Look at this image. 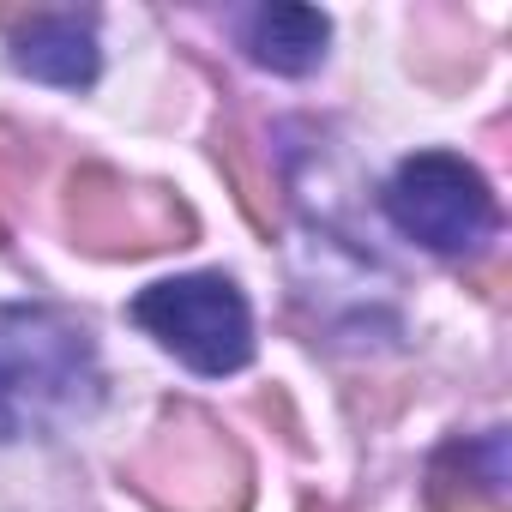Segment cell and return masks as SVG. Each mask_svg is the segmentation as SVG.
I'll list each match as a JSON object with an SVG mask.
<instances>
[{
	"mask_svg": "<svg viewBox=\"0 0 512 512\" xmlns=\"http://www.w3.org/2000/svg\"><path fill=\"white\" fill-rule=\"evenodd\" d=\"M97 350L79 320L37 302L0 308V446L97 410Z\"/></svg>",
	"mask_w": 512,
	"mask_h": 512,
	"instance_id": "1",
	"label": "cell"
},
{
	"mask_svg": "<svg viewBox=\"0 0 512 512\" xmlns=\"http://www.w3.org/2000/svg\"><path fill=\"white\" fill-rule=\"evenodd\" d=\"M127 482L157 512H247L253 470H247V452L205 410L175 404L127 458Z\"/></svg>",
	"mask_w": 512,
	"mask_h": 512,
	"instance_id": "2",
	"label": "cell"
},
{
	"mask_svg": "<svg viewBox=\"0 0 512 512\" xmlns=\"http://www.w3.org/2000/svg\"><path fill=\"white\" fill-rule=\"evenodd\" d=\"M133 320L169 350L181 356L193 374H235L253 356V314L247 296L223 278V272H187V278H163L133 302Z\"/></svg>",
	"mask_w": 512,
	"mask_h": 512,
	"instance_id": "3",
	"label": "cell"
},
{
	"mask_svg": "<svg viewBox=\"0 0 512 512\" xmlns=\"http://www.w3.org/2000/svg\"><path fill=\"white\" fill-rule=\"evenodd\" d=\"M380 205H386L392 229L410 235V241H422L428 253H470L500 223L482 169L464 163V157H452V151H416V157H404L398 175L386 181Z\"/></svg>",
	"mask_w": 512,
	"mask_h": 512,
	"instance_id": "4",
	"label": "cell"
},
{
	"mask_svg": "<svg viewBox=\"0 0 512 512\" xmlns=\"http://www.w3.org/2000/svg\"><path fill=\"white\" fill-rule=\"evenodd\" d=\"M67 229L91 253H157L193 235V217L175 193L127 181L115 169H79L67 181Z\"/></svg>",
	"mask_w": 512,
	"mask_h": 512,
	"instance_id": "5",
	"label": "cell"
},
{
	"mask_svg": "<svg viewBox=\"0 0 512 512\" xmlns=\"http://www.w3.org/2000/svg\"><path fill=\"white\" fill-rule=\"evenodd\" d=\"M13 67L31 73V79H43V85L79 91V85L97 79V37L73 13L31 19V31H19V43H13Z\"/></svg>",
	"mask_w": 512,
	"mask_h": 512,
	"instance_id": "6",
	"label": "cell"
},
{
	"mask_svg": "<svg viewBox=\"0 0 512 512\" xmlns=\"http://www.w3.org/2000/svg\"><path fill=\"white\" fill-rule=\"evenodd\" d=\"M326 13L314 7H260V13H247V55L272 67V73H314L320 55H326Z\"/></svg>",
	"mask_w": 512,
	"mask_h": 512,
	"instance_id": "7",
	"label": "cell"
},
{
	"mask_svg": "<svg viewBox=\"0 0 512 512\" xmlns=\"http://www.w3.org/2000/svg\"><path fill=\"white\" fill-rule=\"evenodd\" d=\"M428 506H434V512H506L494 482L452 476V470H434V482H428Z\"/></svg>",
	"mask_w": 512,
	"mask_h": 512,
	"instance_id": "8",
	"label": "cell"
},
{
	"mask_svg": "<svg viewBox=\"0 0 512 512\" xmlns=\"http://www.w3.org/2000/svg\"><path fill=\"white\" fill-rule=\"evenodd\" d=\"M308 512H332V506H320V500H308Z\"/></svg>",
	"mask_w": 512,
	"mask_h": 512,
	"instance_id": "9",
	"label": "cell"
}]
</instances>
